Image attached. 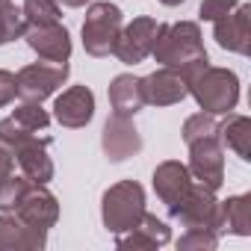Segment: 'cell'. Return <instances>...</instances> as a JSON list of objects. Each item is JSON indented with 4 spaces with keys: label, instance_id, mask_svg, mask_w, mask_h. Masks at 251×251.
Instances as JSON below:
<instances>
[{
    "label": "cell",
    "instance_id": "1",
    "mask_svg": "<svg viewBox=\"0 0 251 251\" xmlns=\"http://www.w3.org/2000/svg\"><path fill=\"white\" fill-rule=\"evenodd\" d=\"M151 56H154L163 68L180 71V77H183L186 83H189L201 68L210 65L207 48H204V36H201V27H198L195 21L163 24Z\"/></svg>",
    "mask_w": 251,
    "mask_h": 251
},
{
    "label": "cell",
    "instance_id": "2",
    "mask_svg": "<svg viewBox=\"0 0 251 251\" xmlns=\"http://www.w3.org/2000/svg\"><path fill=\"white\" fill-rule=\"evenodd\" d=\"M0 142H6L21 175L33 183H50L53 180V160L48 154L50 139L39 136L33 130H24L21 124H15L12 118L0 121Z\"/></svg>",
    "mask_w": 251,
    "mask_h": 251
},
{
    "label": "cell",
    "instance_id": "3",
    "mask_svg": "<svg viewBox=\"0 0 251 251\" xmlns=\"http://www.w3.org/2000/svg\"><path fill=\"white\" fill-rule=\"evenodd\" d=\"M186 86H189V95L195 98V103L201 106V112L227 115V112H233L236 103H239V77H236L230 68L207 65V68H201Z\"/></svg>",
    "mask_w": 251,
    "mask_h": 251
},
{
    "label": "cell",
    "instance_id": "4",
    "mask_svg": "<svg viewBox=\"0 0 251 251\" xmlns=\"http://www.w3.org/2000/svg\"><path fill=\"white\" fill-rule=\"evenodd\" d=\"M142 216H145V189L136 180H118L103 192L100 219L109 233L121 236V233L133 230Z\"/></svg>",
    "mask_w": 251,
    "mask_h": 251
},
{
    "label": "cell",
    "instance_id": "5",
    "mask_svg": "<svg viewBox=\"0 0 251 251\" xmlns=\"http://www.w3.org/2000/svg\"><path fill=\"white\" fill-rule=\"evenodd\" d=\"M124 27V15L115 3L109 0H98L86 9V21H83V48L89 56H109L112 53V45L118 39Z\"/></svg>",
    "mask_w": 251,
    "mask_h": 251
},
{
    "label": "cell",
    "instance_id": "6",
    "mask_svg": "<svg viewBox=\"0 0 251 251\" xmlns=\"http://www.w3.org/2000/svg\"><path fill=\"white\" fill-rule=\"evenodd\" d=\"M160 27L163 24L157 18H148V15L133 18L127 27H121V33L112 45V56H118V62H124V65H136V62L148 59L157 45Z\"/></svg>",
    "mask_w": 251,
    "mask_h": 251
},
{
    "label": "cell",
    "instance_id": "7",
    "mask_svg": "<svg viewBox=\"0 0 251 251\" xmlns=\"http://www.w3.org/2000/svg\"><path fill=\"white\" fill-rule=\"evenodd\" d=\"M68 62H33L24 65L15 74V86H18V98L21 100H36L42 103L45 98L56 95V89L68 80Z\"/></svg>",
    "mask_w": 251,
    "mask_h": 251
},
{
    "label": "cell",
    "instance_id": "8",
    "mask_svg": "<svg viewBox=\"0 0 251 251\" xmlns=\"http://www.w3.org/2000/svg\"><path fill=\"white\" fill-rule=\"evenodd\" d=\"M186 148H189V166L186 169L195 177V183L219 192L222 183H225V148L219 142V133L216 136L195 139Z\"/></svg>",
    "mask_w": 251,
    "mask_h": 251
},
{
    "label": "cell",
    "instance_id": "9",
    "mask_svg": "<svg viewBox=\"0 0 251 251\" xmlns=\"http://www.w3.org/2000/svg\"><path fill=\"white\" fill-rule=\"evenodd\" d=\"M100 148L106 154L109 163H124V160H130L142 151V136L136 130V124L133 118L127 115H118L112 112L103 124V133H100Z\"/></svg>",
    "mask_w": 251,
    "mask_h": 251
},
{
    "label": "cell",
    "instance_id": "10",
    "mask_svg": "<svg viewBox=\"0 0 251 251\" xmlns=\"http://www.w3.org/2000/svg\"><path fill=\"white\" fill-rule=\"evenodd\" d=\"M169 216L175 222H180V227H207L219 233V198L213 189L195 183L192 192L186 195L183 204H177L175 210H169Z\"/></svg>",
    "mask_w": 251,
    "mask_h": 251
},
{
    "label": "cell",
    "instance_id": "11",
    "mask_svg": "<svg viewBox=\"0 0 251 251\" xmlns=\"http://www.w3.org/2000/svg\"><path fill=\"white\" fill-rule=\"evenodd\" d=\"M24 225L36 227V230H50L59 222V201L56 195L48 189V183H30V189L24 192V198L18 201V207L12 210Z\"/></svg>",
    "mask_w": 251,
    "mask_h": 251
},
{
    "label": "cell",
    "instance_id": "12",
    "mask_svg": "<svg viewBox=\"0 0 251 251\" xmlns=\"http://www.w3.org/2000/svg\"><path fill=\"white\" fill-rule=\"evenodd\" d=\"M151 183H154L157 198L166 204V210H175V207L183 204L186 195L192 192L195 177L189 175L186 163H180V160H166V163H160V166L154 169Z\"/></svg>",
    "mask_w": 251,
    "mask_h": 251
},
{
    "label": "cell",
    "instance_id": "13",
    "mask_svg": "<svg viewBox=\"0 0 251 251\" xmlns=\"http://www.w3.org/2000/svg\"><path fill=\"white\" fill-rule=\"evenodd\" d=\"M53 118L68 130H80L95 118V92L89 86H71L53 100Z\"/></svg>",
    "mask_w": 251,
    "mask_h": 251
},
{
    "label": "cell",
    "instance_id": "14",
    "mask_svg": "<svg viewBox=\"0 0 251 251\" xmlns=\"http://www.w3.org/2000/svg\"><path fill=\"white\" fill-rule=\"evenodd\" d=\"M24 39L33 53H39L48 62H68L71 59V33L56 21V24H39L27 27Z\"/></svg>",
    "mask_w": 251,
    "mask_h": 251
},
{
    "label": "cell",
    "instance_id": "15",
    "mask_svg": "<svg viewBox=\"0 0 251 251\" xmlns=\"http://www.w3.org/2000/svg\"><path fill=\"white\" fill-rule=\"evenodd\" d=\"M248 15H251V6H248V3H239L230 15L213 21V39H216V45L225 48V50H230V53L248 56V53H251Z\"/></svg>",
    "mask_w": 251,
    "mask_h": 251
},
{
    "label": "cell",
    "instance_id": "16",
    "mask_svg": "<svg viewBox=\"0 0 251 251\" xmlns=\"http://www.w3.org/2000/svg\"><path fill=\"white\" fill-rule=\"evenodd\" d=\"M142 89H145V103H151V106H172L189 95V86L180 77V71L163 68V65L154 74L142 77Z\"/></svg>",
    "mask_w": 251,
    "mask_h": 251
},
{
    "label": "cell",
    "instance_id": "17",
    "mask_svg": "<svg viewBox=\"0 0 251 251\" xmlns=\"http://www.w3.org/2000/svg\"><path fill=\"white\" fill-rule=\"evenodd\" d=\"M172 239V230L163 219H157L154 213L145 210V216L139 219V225L127 233L115 236V245L118 248H133V251H154L160 245H166Z\"/></svg>",
    "mask_w": 251,
    "mask_h": 251
},
{
    "label": "cell",
    "instance_id": "18",
    "mask_svg": "<svg viewBox=\"0 0 251 251\" xmlns=\"http://www.w3.org/2000/svg\"><path fill=\"white\" fill-rule=\"evenodd\" d=\"M48 233L24 225L15 213H0V248L6 251H42Z\"/></svg>",
    "mask_w": 251,
    "mask_h": 251
},
{
    "label": "cell",
    "instance_id": "19",
    "mask_svg": "<svg viewBox=\"0 0 251 251\" xmlns=\"http://www.w3.org/2000/svg\"><path fill=\"white\" fill-rule=\"evenodd\" d=\"M109 106L118 115L133 118L145 106L142 77H136V74H118V77H112V83H109Z\"/></svg>",
    "mask_w": 251,
    "mask_h": 251
},
{
    "label": "cell",
    "instance_id": "20",
    "mask_svg": "<svg viewBox=\"0 0 251 251\" xmlns=\"http://www.w3.org/2000/svg\"><path fill=\"white\" fill-rule=\"evenodd\" d=\"M219 233L251 236V195H230L219 201Z\"/></svg>",
    "mask_w": 251,
    "mask_h": 251
},
{
    "label": "cell",
    "instance_id": "21",
    "mask_svg": "<svg viewBox=\"0 0 251 251\" xmlns=\"http://www.w3.org/2000/svg\"><path fill=\"white\" fill-rule=\"evenodd\" d=\"M219 142L222 148H230L239 160H251V118L227 112V118L219 124Z\"/></svg>",
    "mask_w": 251,
    "mask_h": 251
},
{
    "label": "cell",
    "instance_id": "22",
    "mask_svg": "<svg viewBox=\"0 0 251 251\" xmlns=\"http://www.w3.org/2000/svg\"><path fill=\"white\" fill-rule=\"evenodd\" d=\"M24 30H27V24L21 15V6H15L12 0H0V48L21 39Z\"/></svg>",
    "mask_w": 251,
    "mask_h": 251
},
{
    "label": "cell",
    "instance_id": "23",
    "mask_svg": "<svg viewBox=\"0 0 251 251\" xmlns=\"http://www.w3.org/2000/svg\"><path fill=\"white\" fill-rule=\"evenodd\" d=\"M15 124H21L24 130H33V133H45L48 130V124H50V112L42 109V103L36 100H24L15 106V112L9 115Z\"/></svg>",
    "mask_w": 251,
    "mask_h": 251
},
{
    "label": "cell",
    "instance_id": "24",
    "mask_svg": "<svg viewBox=\"0 0 251 251\" xmlns=\"http://www.w3.org/2000/svg\"><path fill=\"white\" fill-rule=\"evenodd\" d=\"M21 15L27 27H39V24H56L62 18V9L56 0H24Z\"/></svg>",
    "mask_w": 251,
    "mask_h": 251
},
{
    "label": "cell",
    "instance_id": "25",
    "mask_svg": "<svg viewBox=\"0 0 251 251\" xmlns=\"http://www.w3.org/2000/svg\"><path fill=\"white\" fill-rule=\"evenodd\" d=\"M33 180H27L24 175H9L6 180H0V213H12L18 207V201L24 198V192L30 189Z\"/></svg>",
    "mask_w": 251,
    "mask_h": 251
},
{
    "label": "cell",
    "instance_id": "26",
    "mask_svg": "<svg viewBox=\"0 0 251 251\" xmlns=\"http://www.w3.org/2000/svg\"><path fill=\"white\" fill-rule=\"evenodd\" d=\"M183 142L189 145V142H195V139H204V136H216L219 133V121H216V115H210V112H195V115H189L186 121H183Z\"/></svg>",
    "mask_w": 251,
    "mask_h": 251
},
{
    "label": "cell",
    "instance_id": "27",
    "mask_svg": "<svg viewBox=\"0 0 251 251\" xmlns=\"http://www.w3.org/2000/svg\"><path fill=\"white\" fill-rule=\"evenodd\" d=\"M219 245V233L207 227H186V233L177 239V251H213Z\"/></svg>",
    "mask_w": 251,
    "mask_h": 251
},
{
    "label": "cell",
    "instance_id": "28",
    "mask_svg": "<svg viewBox=\"0 0 251 251\" xmlns=\"http://www.w3.org/2000/svg\"><path fill=\"white\" fill-rule=\"evenodd\" d=\"M236 6H239V0H201L198 15H201V21H219V18L230 15Z\"/></svg>",
    "mask_w": 251,
    "mask_h": 251
},
{
    "label": "cell",
    "instance_id": "29",
    "mask_svg": "<svg viewBox=\"0 0 251 251\" xmlns=\"http://www.w3.org/2000/svg\"><path fill=\"white\" fill-rule=\"evenodd\" d=\"M18 98V86H15V74L0 68V106H6Z\"/></svg>",
    "mask_w": 251,
    "mask_h": 251
},
{
    "label": "cell",
    "instance_id": "30",
    "mask_svg": "<svg viewBox=\"0 0 251 251\" xmlns=\"http://www.w3.org/2000/svg\"><path fill=\"white\" fill-rule=\"evenodd\" d=\"M12 172H15V157L6 142H0V180H6Z\"/></svg>",
    "mask_w": 251,
    "mask_h": 251
},
{
    "label": "cell",
    "instance_id": "31",
    "mask_svg": "<svg viewBox=\"0 0 251 251\" xmlns=\"http://www.w3.org/2000/svg\"><path fill=\"white\" fill-rule=\"evenodd\" d=\"M86 3H92V0H62V6H71V9H80Z\"/></svg>",
    "mask_w": 251,
    "mask_h": 251
},
{
    "label": "cell",
    "instance_id": "32",
    "mask_svg": "<svg viewBox=\"0 0 251 251\" xmlns=\"http://www.w3.org/2000/svg\"><path fill=\"white\" fill-rule=\"evenodd\" d=\"M160 3H163V6H180L183 0H160Z\"/></svg>",
    "mask_w": 251,
    "mask_h": 251
}]
</instances>
